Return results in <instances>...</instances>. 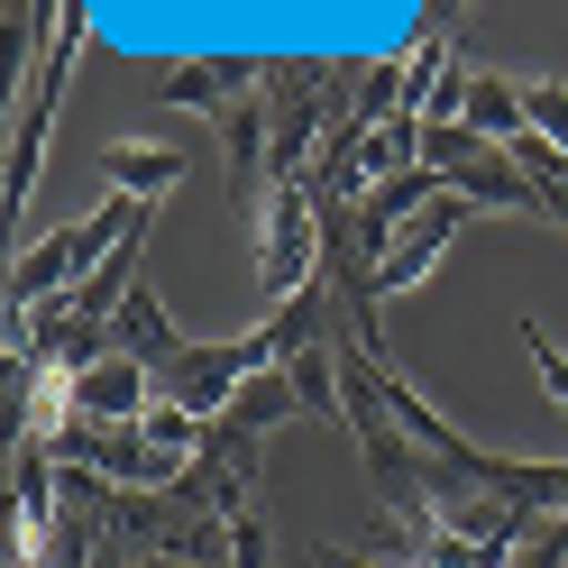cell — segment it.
<instances>
[{
    "label": "cell",
    "instance_id": "cell-1",
    "mask_svg": "<svg viewBox=\"0 0 568 568\" xmlns=\"http://www.w3.org/2000/svg\"><path fill=\"white\" fill-rule=\"evenodd\" d=\"M148 211H156V202L111 193V202L92 211V221L55 230V239H38V247H19V266H10V312H47V303H64V294H74V284H83V275L120 247V239L148 230Z\"/></svg>",
    "mask_w": 568,
    "mask_h": 568
},
{
    "label": "cell",
    "instance_id": "cell-2",
    "mask_svg": "<svg viewBox=\"0 0 568 568\" xmlns=\"http://www.w3.org/2000/svg\"><path fill=\"white\" fill-rule=\"evenodd\" d=\"M83 38H92V0H74V10H64V28H55L47 64L28 74V101H19V138H10V174H0L10 230L28 221V193H38V165H47V129H55V101H64V83H74V64H83Z\"/></svg>",
    "mask_w": 568,
    "mask_h": 568
},
{
    "label": "cell",
    "instance_id": "cell-3",
    "mask_svg": "<svg viewBox=\"0 0 568 568\" xmlns=\"http://www.w3.org/2000/svg\"><path fill=\"white\" fill-rule=\"evenodd\" d=\"M165 495H184L193 514H211V523H230V531H247V523H266L257 514V432H239V422H211V440H202V458L184 477H174Z\"/></svg>",
    "mask_w": 568,
    "mask_h": 568
},
{
    "label": "cell",
    "instance_id": "cell-4",
    "mask_svg": "<svg viewBox=\"0 0 568 568\" xmlns=\"http://www.w3.org/2000/svg\"><path fill=\"white\" fill-rule=\"evenodd\" d=\"M247 92H266V55L257 47H221V55H193V64H165L156 74V101H174V111H239Z\"/></svg>",
    "mask_w": 568,
    "mask_h": 568
},
{
    "label": "cell",
    "instance_id": "cell-5",
    "mask_svg": "<svg viewBox=\"0 0 568 568\" xmlns=\"http://www.w3.org/2000/svg\"><path fill=\"white\" fill-rule=\"evenodd\" d=\"M468 221H477V202H468V193H440L432 211H422V221H404V239H395V247H385V275H376V284H385V294H413V284L449 257V239L468 230Z\"/></svg>",
    "mask_w": 568,
    "mask_h": 568
},
{
    "label": "cell",
    "instance_id": "cell-6",
    "mask_svg": "<svg viewBox=\"0 0 568 568\" xmlns=\"http://www.w3.org/2000/svg\"><path fill=\"white\" fill-rule=\"evenodd\" d=\"M156 404V367H138L129 348H111L101 367L74 376V422H138Z\"/></svg>",
    "mask_w": 568,
    "mask_h": 568
},
{
    "label": "cell",
    "instance_id": "cell-7",
    "mask_svg": "<svg viewBox=\"0 0 568 568\" xmlns=\"http://www.w3.org/2000/svg\"><path fill=\"white\" fill-rule=\"evenodd\" d=\"M257 331H266V348H275V367H284V358H303V348H322V339H339V294H331L322 275H312L303 294H294V303H275V312H266Z\"/></svg>",
    "mask_w": 568,
    "mask_h": 568
},
{
    "label": "cell",
    "instance_id": "cell-8",
    "mask_svg": "<svg viewBox=\"0 0 568 568\" xmlns=\"http://www.w3.org/2000/svg\"><path fill=\"white\" fill-rule=\"evenodd\" d=\"M111 339L129 348V358H138V367H174V358H184V331H174V322H165V303L148 294V284H138V294H129V303L111 312Z\"/></svg>",
    "mask_w": 568,
    "mask_h": 568
},
{
    "label": "cell",
    "instance_id": "cell-9",
    "mask_svg": "<svg viewBox=\"0 0 568 568\" xmlns=\"http://www.w3.org/2000/svg\"><path fill=\"white\" fill-rule=\"evenodd\" d=\"M101 174H111L120 193L156 202V193H174V184H184V156H174V148H156V138H120V148H101Z\"/></svg>",
    "mask_w": 568,
    "mask_h": 568
},
{
    "label": "cell",
    "instance_id": "cell-10",
    "mask_svg": "<svg viewBox=\"0 0 568 568\" xmlns=\"http://www.w3.org/2000/svg\"><path fill=\"white\" fill-rule=\"evenodd\" d=\"M294 413H303L294 376H284V367H266V376H247L239 395H230V413H221V422H239V432H257V440H266V432H284Z\"/></svg>",
    "mask_w": 568,
    "mask_h": 568
},
{
    "label": "cell",
    "instance_id": "cell-11",
    "mask_svg": "<svg viewBox=\"0 0 568 568\" xmlns=\"http://www.w3.org/2000/svg\"><path fill=\"white\" fill-rule=\"evenodd\" d=\"M64 10H74V0H10V74H28V64H47V47H55Z\"/></svg>",
    "mask_w": 568,
    "mask_h": 568
},
{
    "label": "cell",
    "instance_id": "cell-12",
    "mask_svg": "<svg viewBox=\"0 0 568 568\" xmlns=\"http://www.w3.org/2000/svg\"><path fill=\"white\" fill-rule=\"evenodd\" d=\"M523 348H531V367H541V385H550V404L568 413V348L541 331V312H523Z\"/></svg>",
    "mask_w": 568,
    "mask_h": 568
},
{
    "label": "cell",
    "instance_id": "cell-13",
    "mask_svg": "<svg viewBox=\"0 0 568 568\" xmlns=\"http://www.w3.org/2000/svg\"><path fill=\"white\" fill-rule=\"evenodd\" d=\"M523 111L541 120V138L568 156V83H523Z\"/></svg>",
    "mask_w": 568,
    "mask_h": 568
},
{
    "label": "cell",
    "instance_id": "cell-14",
    "mask_svg": "<svg viewBox=\"0 0 568 568\" xmlns=\"http://www.w3.org/2000/svg\"><path fill=\"white\" fill-rule=\"evenodd\" d=\"M514 568H568V523H541V531L514 550Z\"/></svg>",
    "mask_w": 568,
    "mask_h": 568
},
{
    "label": "cell",
    "instance_id": "cell-15",
    "mask_svg": "<svg viewBox=\"0 0 568 568\" xmlns=\"http://www.w3.org/2000/svg\"><path fill=\"white\" fill-rule=\"evenodd\" d=\"M312 568H385V559H358V550H312Z\"/></svg>",
    "mask_w": 568,
    "mask_h": 568
}]
</instances>
